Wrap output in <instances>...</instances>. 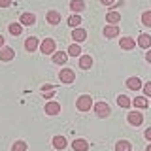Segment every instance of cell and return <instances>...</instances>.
<instances>
[{
  "label": "cell",
  "mask_w": 151,
  "mask_h": 151,
  "mask_svg": "<svg viewBox=\"0 0 151 151\" xmlns=\"http://www.w3.org/2000/svg\"><path fill=\"white\" fill-rule=\"evenodd\" d=\"M78 64H79L81 70H91L93 64H94V60H93L91 55H81V57H78Z\"/></svg>",
  "instance_id": "18"
},
{
  "label": "cell",
  "mask_w": 151,
  "mask_h": 151,
  "mask_svg": "<svg viewBox=\"0 0 151 151\" xmlns=\"http://www.w3.org/2000/svg\"><path fill=\"white\" fill-rule=\"evenodd\" d=\"M51 145H53L57 151H63V149L68 147V140H66V136H63V134H57V136H53V140H51Z\"/></svg>",
  "instance_id": "11"
},
{
  "label": "cell",
  "mask_w": 151,
  "mask_h": 151,
  "mask_svg": "<svg viewBox=\"0 0 151 151\" xmlns=\"http://www.w3.org/2000/svg\"><path fill=\"white\" fill-rule=\"evenodd\" d=\"M72 40L76 42V44H81V42L87 40V28H83V27H78V28H72Z\"/></svg>",
  "instance_id": "10"
},
{
  "label": "cell",
  "mask_w": 151,
  "mask_h": 151,
  "mask_svg": "<svg viewBox=\"0 0 151 151\" xmlns=\"http://www.w3.org/2000/svg\"><path fill=\"white\" fill-rule=\"evenodd\" d=\"M127 121H129V125H132V127H142V123H144V113L140 110L129 111L127 113Z\"/></svg>",
  "instance_id": "5"
},
{
  "label": "cell",
  "mask_w": 151,
  "mask_h": 151,
  "mask_svg": "<svg viewBox=\"0 0 151 151\" xmlns=\"http://www.w3.org/2000/svg\"><path fill=\"white\" fill-rule=\"evenodd\" d=\"M93 110H94V115L100 117V119H106V117H110V113H111V108H110V104H108L106 100L94 102Z\"/></svg>",
  "instance_id": "2"
},
{
  "label": "cell",
  "mask_w": 151,
  "mask_h": 151,
  "mask_svg": "<svg viewBox=\"0 0 151 151\" xmlns=\"http://www.w3.org/2000/svg\"><path fill=\"white\" fill-rule=\"evenodd\" d=\"M4 45H6V40H4V36H2V34H0V49H2Z\"/></svg>",
  "instance_id": "37"
},
{
  "label": "cell",
  "mask_w": 151,
  "mask_h": 151,
  "mask_svg": "<svg viewBox=\"0 0 151 151\" xmlns=\"http://www.w3.org/2000/svg\"><path fill=\"white\" fill-rule=\"evenodd\" d=\"M142 25L151 28V9H145V12L142 13Z\"/></svg>",
  "instance_id": "30"
},
{
  "label": "cell",
  "mask_w": 151,
  "mask_h": 151,
  "mask_svg": "<svg viewBox=\"0 0 151 151\" xmlns=\"http://www.w3.org/2000/svg\"><path fill=\"white\" fill-rule=\"evenodd\" d=\"M66 53H68V57H81L83 51H81V45L74 42L72 45H68V51H66Z\"/></svg>",
  "instance_id": "25"
},
{
  "label": "cell",
  "mask_w": 151,
  "mask_h": 151,
  "mask_svg": "<svg viewBox=\"0 0 151 151\" xmlns=\"http://www.w3.org/2000/svg\"><path fill=\"white\" fill-rule=\"evenodd\" d=\"M51 63L57 64V66H64L66 63H68V53L66 51H59L57 49L53 55H51Z\"/></svg>",
  "instance_id": "8"
},
{
  "label": "cell",
  "mask_w": 151,
  "mask_h": 151,
  "mask_svg": "<svg viewBox=\"0 0 151 151\" xmlns=\"http://www.w3.org/2000/svg\"><path fill=\"white\" fill-rule=\"evenodd\" d=\"M115 151H132V144L129 140H119L115 144Z\"/></svg>",
  "instance_id": "28"
},
{
  "label": "cell",
  "mask_w": 151,
  "mask_h": 151,
  "mask_svg": "<svg viewBox=\"0 0 151 151\" xmlns=\"http://www.w3.org/2000/svg\"><path fill=\"white\" fill-rule=\"evenodd\" d=\"M149 106H151V104H149Z\"/></svg>",
  "instance_id": "39"
},
{
  "label": "cell",
  "mask_w": 151,
  "mask_h": 151,
  "mask_svg": "<svg viewBox=\"0 0 151 151\" xmlns=\"http://www.w3.org/2000/svg\"><path fill=\"white\" fill-rule=\"evenodd\" d=\"M68 8H70V12H72V13H81V12H85L87 4H85V0H70Z\"/></svg>",
  "instance_id": "21"
},
{
  "label": "cell",
  "mask_w": 151,
  "mask_h": 151,
  "mask_svg": "<svg viewBox=\"0 0 151 151\" xmlns=\"http://www.w3.org/2000/svg\"><path fill=\"white\" fill-rule=\"evenodd\" d=\"M15 59V49L9 45H4L2 49H0V60L2 63H9V60Z\"/></svg>",
  "instance_id": "12"
},
{
  "label": "cell",
  "mask_w": 151,
  "mask_h": 151,
  "mask_svg": "<svg viewBox=\"0 0 151 151\" xmlns=\"http://www.w3.org/2000/svg\"><path fill=\"white\" fill-rule=\"evenodd\" d=\"M145 60H147V63L151 64V49H147V51H145Z\"/></svg>",
  "instance_id": "36"
},
{
  "label": "cell",
  "mask_w": 151,
  "mask_h": 151,
  "mask_svg": "<svg viewBox=\"0 0 151 151\" xmlns=\"http://www.w3.org/2000/svg\"><path fill=\"white\" fill-rule=\"evenodd\" d=\"M127 89L129 91H142V87H144V83H142V79L138 78V76H130V78H127Z\"/></svg>",
  "instance_id": "7"
},
{
  "label": "cell",
  "mask_w": 151,
  "mask_h": 151,
  "mask_svg": "<svg viewBox=\"0 0 151 151\" xmlns=\"http://www.w3.org/2000/svg\"><path fill=\"white\" fill-rule=\"evenodd\" d=\"M123 6H125V0H117V2L111 6V9H117V8H123Z\"/></svg>",
  "instance_id": "34"
},
{
  "label": "cell",
  "mask_w": 151,
  "mask_h": 151,
  "mask_svg": "<svg viewBox=\"0 0 151 151\" xmlns=\"http://www.w3.org/2000/svg\"><path fill=\"white\" fill-rule=\"evenodd\" d=\"M94 106V100L91 94H79L78 98H76V108H78V111H91V108Z\"/></svg>",
  "instance_id": "1"
},
{
  "label": "cell",
  "mask_w": 151,
  "mask_h": 151,
  "mask_svg": "<svg viewBox=\"0 0 151 151\" xmlns=\"http://www.w3.org/2000/svg\"><path fill=\"white\" fill-rule=\"evenodd\" d=\"M59 79H60V83H64V85H72L76 81V72L72 68H60V72H59Z\"/></svg>",
  "instance_id": "4"
},
{
  "label": "cell",
  "mask_w": 151,
  "mask_h": 151,
  "mask_svg": "<svg viewBox=\"0 0 151 151\" xmlns=\"http://www.w3.org/2000/svg\"><path fill=\"white\" fill-rule=\"evenodd\" d=\"M8 32L12 36H21L23 34V25H21V23H9V25H8Z\"/></svg>",
  "instance_id": "24"
},
{
  "label": "cell",
  "mask_w": 151,
  "mask_h": 151,
  "mask_svg": "<svg viewBox=\"0 0 151 151\" xmlns=\"http://www.w3.org/2000/svg\"><path fill=\"white\" fill-rule=\"evenodd\" d=\"M121 23V13L117 9H110L106 13V25H119Z\"/></svg>",
  "instance_id": "20"
},
{
  "label": "cell",
  "mask_w": 151,
  "mask_h": 151,
  "mask_svg": "<svg viewBox=\"0 0 151 151\" xmlns=\"http://www.w3.org/2000/svg\"><path fill=\"white\" fill-rule=\"evenodd\" d=\"M60 12H57V9H49V12L45 13V21L49 23L51 27H57V25H60Z\"/></svg>",
  "instance_id": "15"
},
{
  "label": "cell",
  "mask_w": 151,
  "mask_h": 151,
  "mask_svg": "<svg viewBox=\"0 0 151 151\" xmlns=\"http://www.w3.org/2000/svg\"><path fill=\"white\" fill-rule=\"evenodd\" d=\"M136 45L142 47V49H151V34H147V32H142V34L138 36V40H136Z\"/></svg>",
  "instance_id": "17"
},
{
  "label": "cell",
  "mask_w": 151,
  "mask_h": 151,
  "mask_svg": "<svg viewBox=\"0 0 151 151\" xmlns=\"http://www.w3.org/2000/svg\"><path fill=\"white\" fill-rule=\"evenodd\" d=\"M70 145H72L74 151H89V142L85 138H76Z\"/></svg>",
  "instance_id": "23"
},
{
  "label": "cell",
  "mask_w": 151,
  "mask_h": 151,
  "mask_svg": "<svg viewBox=\"0 0 151 151\" xmlns=\"http://www.w3.org/2000/svg\"><path fill=\"white\" fill-rule=\"evenodd\" d=\"M144 138L147 140V142H151V127H149V129H145V130H144Z\"/></svg>",
  "instance_id": "33"
},
{
  "label": "cell",
  "mask_w": 151,
  "mask_h": 151,
  "mask_svg": "<svg viewBox=\"0 0 151 151\" xmlns=\"http://www.w3.org/2000/svg\"><path fill=\"white\" fill-rule=\"evenodd\" d=\"M60 104L57 102V100H49V102H45V106H44V111H45V115H49V117H55V115H59L60 113Z\"/></svg>",
  "instance_id": "6"
},
{
  "label": "cell",
  "mask_w": 151,
  "mask_h": 151,
  "mask_svg": "<svg viewBox=\"0 0 151 151\" xmlns=\"http://www.w3.org/2000/svg\"><path fill=\"white\" fill-rule=\"evenodd\" d=\"M100 2L104 4V6H108V8H111L113 4H115V0H100Z\"/></svg>",
  "instance_id": "35"
},
{
  "label": "cell",
  "mask_w": 151,
  "mask_h": 151,
  "mask_svg": "<svg viewBox=\"0 0 151 151\" xmlns=\"http://www.w3.org/2000/svg\"><path fill=\"white\" fill-rule=\"evenodd\" d=\"M132 106L142 111V110H145V108H149V98L144 96V94H138V96L132 98Z\"/></svg>",
  "instance_id": "13"
},
{
  "label": "cell",
  "mask_w": 151,
  "mask_h": 151,
  "mask_svg": "<svg viewBox=\"0 0 151 151\" xmlns=\"http://www.w3.org/2000/svg\"><path fill=\"white\" fill-rule=\"evenodd\" d=\"M145 151H151V142L147 144V147H145Z\"/></svg>",
  "instance_id": "38"
},
{
  "label": "cell",
  "mask_w": 151,
  "mask_h": 151,
  "mask_svg": "<svg viewBox=\"0 0 151 151\" xmlns=\"http://www.w3.org/2000/svg\"><path fill=\"white\" fill-rule=\"evenodd\" d=\"M119 45H121V49L130 51V49H134V47H136V40L132 36H123L121 40H119Z\"/></svg>",
  "instance_id": "22"
},
{
  "label": "cell",
  "mask_w": 151,
  "mask_h": 151,
  "mask_svg": "<svg viewBox=\"0 0 151 151\" xmlns=\"http://www.w3.org/2000/svg\"><path fill=\"white\" fill-rule=\"evenodd\" d=\"M13 4V0H0V8H9Z\"/></svg>",
  "instance_id": "32"
},
{
  "label": "cell",
  "mask_w": 151,
  "mask_h": 151,
  "mask_svg": "<svg viewBox=\"0 0 151 151\" xmlns=\"http://www.w3.org/2000/svg\"><path fill=\"white\" fill-rule=\"evenodd\" d=\"M19 23H21L23 27H32L36 23V15L32 12H23L21 15H19Z\"/></svg>",
  "instance_id": "14"
},
{
  "label": "cell",
  "mask_w": 151,
  "mask_h": 151,
  "mask_svg": "<svg viewBox=\"0 0 151 151\" xmlns=\"http://www.w3.org/2000/svg\"><path fill=\"white\" fill-rule=\"evenodd\" d=\"M142 93H144V96H147V98H151V81H147V83H144V87H142Z\"/></svg>",
  "instance_id": "31"
},
{
  "label": "cell",
  "mask_w": 151,
  "mask_h": 151,
  "mask_svg": "<svg viewBox=\"0 0 151 151\" xmlns=\"http://www.w3.org/2000/svg\"><path fill=\"white\" fill-rule=\"evenodd\" d=\"M68 27L70 28H78L79 25H81V15H79V13H72V15L68 17Z\"/></svg>",
  "instance_id": "27"
},
{
  "label": "cell",
  "mask_w": 151,
  "mask_h": 151,
  "mask_svg": "<svg viewBox=\"0 0 151 151\" xmlns=\"http://www.w3.org/2000/svg\"><path fill=\"white\" fill-rule=\"evenodd\" d=\"M102 34L106 36L108 40H111V38H117L121 34V28H119V25H106L104 30H102Z\"/></svg>",
  "instance_id": "16"
},
{
  "label": "cell",
  "mask_w": 151,
  "mask_h": 151,
  "mask_svg": "<svg viewBox=\"0 0 151 151\" xmlns=\"http://www.w3.org/2000/svg\"><path fill=\"white\" fill-rule=\"evenodd\" d=\"M117 106L123 108V110H127V108L132 106V100L127 96V94H119V96H117Z\"/></svg>",
  "instance_id": "26"
},
{
  "label": "cell",
  "mask_w": 151,
  "mask_h": 151,
  "mask_svg": "<svg viewBox=\"0 0 151 151\" xmlns=\"http://www.w3.org/2000/svg\"><path fill=\"white\" fill-rule=\"evenodd\" d=\"M40 42L42 40H38L36 36H28L25 40V51L27 53H34V51H38L40 49Z\"/></svg>",
  "instance_id": "9"
},
{
  "label": "cell",
  "mask_w": 151,
  "mask_h": 151,
  "mask_svg": "<svg viewBox=\"0 0 151 151\" xmlns=\"http://www.w3.org/2000/svg\"><path fill=\"white\" fill-rule=\"evenodd\" d=\"M12 151H28V145L25 140H15L12 144Z\"/></svg>",
  "instance_id": "29"
},
{
  "label": "cell",
  "mask_w": 151,
  "mask_h": 151,
  "mask_svg": "<svg viewBox=\"0 0 151 151\" xmlns=\"http://www.w3.org/2000/svg\"><path fill=\"white\" fill-rule=\"evenodd\" d=\"M40 91H42V96H44V98H53L57 94V87L53 83H44L40 87Z\"/></svg>",
  "instance_id": "19"
},
{
  "label": "cell",
  "mask_w": 151,
  "mask_h": 151,
  "mask_svg": "<svg viewBox=\"0 0 151 151\" xmlns=\"http://www.w3.org/2000/svg\"><path fill=\"white\" fill-rule=\"evenodd\" d=\"M40 51L44 55H53L57 51V42L53 38H44V40L40 42Z\"/></svg>",
  "instance_id": "3"
}]
</instances>
